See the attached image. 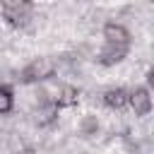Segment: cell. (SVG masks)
<instances>
[{
  "mask_svg": "<svg viewBox=\"0 0 154 154\" xmlns=\"http://www.w3.org/2000/svg\"><path fill=\"white\" fill-rule=\"evenodd\" d=\"M55 70H58L55 60L48 58V55H41V58H34L31 63H26L17 79H19L22 84H38V82L51 79V77L55 75Z\"/></svg>",
  "mask_w": 154,
  "mask_h": 154,
  "instance_id": "1",
  "label": "cell"
},
{
  "mask_svg": "<svg viewBox=\"0 0 154 154\" xmlns=\"http://www.w3.org/2000/svg\"><path fill=\"white\" fill-rule=\"evenodd\" d=\"M2 19L10 26H14V29H24L34 19V5L31 2H24V0L2 2Z\"/></svg>",
  "mask_w": 154,
  "mask_h": 154,
  "instance_id": "2",
  "label": "cell"
},
{
  "mask_svg": "<svg viewBox=\"0 0 154 154\" xmlns=\"http://www.w3.org/2000/svg\"><path fill=\"white\" fill-rule=\"evenodd\" d=\"M38 103H36V111H34V123L36 128H51L55 120H58V113L60 108L53 103V99H48L46 91H38Z\"/></svg>",
  "mask_w": 154,
  "mask_h": 154,
  "instance_id": "3",
  "label": "cell"
},
{
  "mask_svg": "<svg viewBox=\"0 0 154 154\" xmlns=\"http://www.w3.org/2000/svg\"><path fill=\"white\" fill-rule=\"evenodd\" d=\"M128 106L132 108V113H135L137 118H144V116L152 113L154 99H152V94H149L147 87H135V89L130 91V96H128Z\"/></svg>",
  "mask_w": 154,
  "mask_h": 154,
  "instance_id": "4",
  "label": "cell"
},
{
  "mask_svg": "<svg viewBox=\"0 0 154 154\" xmlns=\"http://www.w3.org/2000/svg\"><path fill=\"white\" fill-rule=\"evenodd\" d=\"M101 34H103V43H111V46H128V48H130L132 36H130V31H128L125 24H120V22H106L103 29H101Z\"/></svg>",
  "mask_w": 154,
  "mask_h": 154,
  "instance_id": "5",
  "label": "cell"
},
{
  "mask_svg": "<svg viewBox=\"0 0 154 154\" xmlns=\"http://www.w3.org/2000/svg\"><path fill=\"white\" fill-rule=\"evenodd\" d=\"M128 51H130L128 46H111V43H103L94 60H96L99 65H103V67H111V65L123 63V60H125V55H128Z\"/></svg>",
  "mask_w": 154,
  "mask_h": 154,
  "instance_id": "6",
  "label": "cell"
},
{
  "mask_svg": "<svg viewBox=\"0 0 154 154\" xmlns=\"http://www.w3.org/2000/svg\"><path fill=\"white\" fill-rule=\"evenodd\" d=\"M77 101H79V89L75 84H60L53 96V103L58 108H72V106H77Z\"/></svg>",
  "mask_w": 154,
  "mask_h": 154,
  "instance_id": "7",
  "label": "cell"
},
{
  "mask_svg": "<svg viewBox=\"0 0 154 154\" xmlns=\"http://www.w3.org/2000/svg\"><path fill=\"white\" fill-rule=\"evenodd\" d=\"M128 96H130L128 89H123V87H111V89L103 91L101 101H103L106 108H111V111H120V108L128 106Z\"/></svg>",
  "mask_w": 154,
  "mask_h": 154,
  "instance_id": "8",
  "label": "cell"
},
{
  "mask_svg": "<svg viewBox=\"0 0 154 154\" xmlns=\"http://www.w3.org/2000/svg\"><path fill=\"white\" fill-rule=\"evenodd\" d=\"M14 111V89L10 84H0V116Z\"/></svg>",
  "mask_w": 154,
  "mask_h": 154,
  "instance_id": "9",
  "label": "cell"
},
{
  "mask_svg": "<svg viewBox=\"0 0 154 154\" xmlns=\"http://www.w3.org/2000/svg\"><path fill=\"white\" fill-rule=\"evenodd\" d=\"M79 132H82L84 137H94V135L99 132V118H96L94 113H87V116L79 120Z\"/></svg>",
  "mask_w": 154,
  "mask_h": 154,
  "instance_id": "10",
  "label": "cell"
},
{
  "mask_svg": "<svg viewBox=\"0 0 154 154\" xmlns=\"http://www.w3.org/2000/svg\"><path fill=\"white\" fill-rule=\"evenodd\" d=\"M147 84L154 89V67H149V72H147Z\"/></svg>",
  "mask_w": 154,
  "mask_h": 154,
  "instance_id": "11",
  "label": "cell"
}]
</instances>
